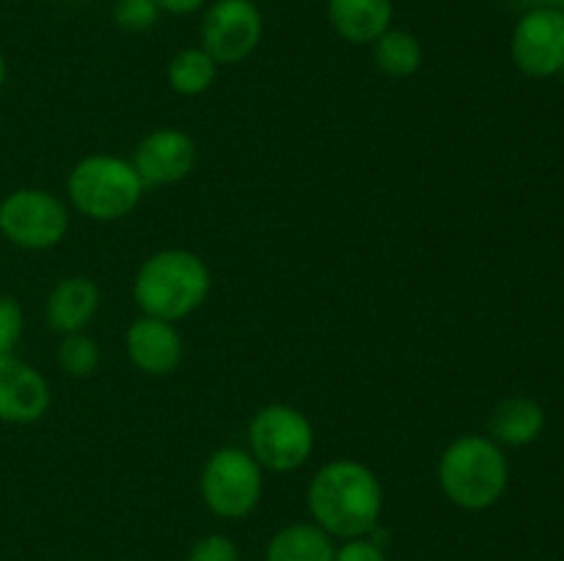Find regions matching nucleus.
<instances>
[{"instance_id": "nucleus-1", "label": "nucleus", "mask_w": 564, "mask_h": 561, "mask_svg": "<svg viewBox=\"0 0 564 561\" xmlns=\"http://www.w3.org/2000/svg\"><path fill=\"white\" fill-rule=\"evenodd\" d=\"M306 501L312 520L330 537H369L383 515V484L369 465L339 457L314 473Z\"/></svg>"}, {"instance_id": "nucleus-2", "label": "nucleus", "mask_w": 564, "mask_h": 561, "mask_svg": "<svg viewBox=\"0 0 564 561\" xmlns=\"http://www.w3.org/2000/svg\"><path fill=\"white\" fill-rule=\"evenodd\" d=\"M213 289V273L198 253L163 248L143 258L132 278V300L147 317L180 322L204 306Z\"/></svg>"}, {"instance_id": "nucleus-3", "label": "nucleus", "mask_w": 564, "mask_h": 561, "mask_svg": "<svg viewBox=\"0 0 564 561\" xmlns=\"http://www.w3.org/2000/svg\"><path fill=\"white\" fill-rule=\"evenodd\" d=\"M438 484L457 509H490L499 504L510 484V460L505 446L488 435H460L441 451Z\"/></svg>"}, {"instance_id": "nucleus-4", "label": "nucleus", "mask_w": 564, "mask_h": 561, "mask_svg": "<svg viewBox=\"0 0 564 561\" xmlns=\"http://www.w3.org/2000/svg\"><path fill=\"white\" fill-rule=\"evenodd\" d=\"M147 185L135 165L116 154H88L77 160L66 179L69 201L83 218L113 223L141 204Z\"/></svg>"}, {"instance_id": "nucleus-5", "label": "nucleus", "mask_w": 564, "mask_h": 561, "mask_svg": "<svg viewBox=\"0 0 564 561\" xmlns=\"http://www.w3.org/2000/svg\"><path fill=\"white\" fill-rule=\"evenodd\" d=\"M202 501L220 520H242L259 506L264 493V471L248 449L224 446L213 451L198 479Z\"/></svg>"}, {"instance_id": "nucleus-6", "label": "nucleus", "mask_w": 564, "mask_h": 561, "mask_svg": "<svg viewBox=\"0 0 564 561\" xmlns=\"http://www.w3.org/2000/svg\"><path fill=\"white\" fill-rule=\"evenodd\" d=\"M248 451L262 471L292 473L308 462L314 451V427L303 410L292 405H264L248 421Z\"/></svg>"}, {"instance_id": "nucleus-7", "label": "nucleus", "mask_w": 564, "mask_h": 561, "mask_svg": "<svg viewBox=\"0 0 564 561\" xmlns=\"http://www.w3.org/2000/svg\"><path fill=\"white\" fill-rule=\"evenodd\" d=\"M69 231V209L44 187H20L0 201V237L22 251H50Z\"/></svg>"}, {"instance_id": "nucleus-8", "label": "nucleus", "mask_w": 564, "mask_h": 561, "mask_svg": "<svg viewBox=\"0 0 564 561\" xmlns=\"http://www.w3.org/2000/svg\"><path fill=\"white\" fill-rule=\"evenodd\" d=\"M262 33V11L253 0H209L202 20V50L218 66H235L257 53Z\"/></svg>"}, {"instance_id": "nucleus-9", "label": "nucleus", "mask_w": 564, "mask_h": 561, "mask_svg": "<svg viewBox=\"0 0 564 561\" xmlns=\"http://www.w3.org/2000/svg\"><path fill=\"white\" fill-rule=\"evenodd\" d=\"M512 64L534 80L564 72V11L560 6H532L523 11L510 36Z\"/></svg>"}, {"instance_id": "nucleus-10", "label": "nucleus", "mask_w": 564, "mask_h": 561, "mask_svg": "<svg viewBox=\"0 0 564 561\" xmlns=\"http://www.w3.org/2000/svg\"><path fill=\"white\" fill-rule=\"evenodd\" d=\"M196 157L198 148L193 135L176 127H160L138 141L130 163L147 187H169L193 174Z\"/></svg>"}, {"instance_id": "nucleus-11", "label": "nucleus", "mask_w": 564, "mask_h": 561, "mask_svg": "<svg viewBox=\"0 0 564 561\" xmlns=\"http://www.w3.org/2000/svg\"><path fill=\"white\" fill-rule=\"evenodd\" d=\"M50 383L31 363L11 355H0V421L28 427L47 416Z\"/></svg>"}, {"instance_id": "nucleus-12", "label": "nucleus", "mask_w": 564, "mask_h": 561, "mask_svg": "<svg viewBox=\"0 0 564 561\" xmlns=\"http://www.w3.org/2000/svg\"><path fill=\"white\" fill-rule=\"evenodd\" d=\"M124 350L132 366L149 377H169L180 369L185 355V341L174 322L158 317H141L127 328Z\"/></svg>"}, {"instance_id": "nucleus-13", "label": "nucleus", "mask_w": 564, "mask_h": 561, "mask_svg": "<svg viewBox=\"0 0 564 561\" xmlns=\"http://www.w3.org/2000/svg\"><path fill=\"white\" fill-rule=\"evenodd\" d=\"M99 302H102V295H99L97 280L86 278V275H69L50 289L47 302H44V319H47L50 330L61 336L80 333L97 317Z\"/></svg>"}, {"instance_id": "nucleus-14", "label": "nucleus", "mask_w": 564, "mask_h": 561, "mask_svg": "<svg viewBox=\"0 0 564 561\" xmlns=\"http://www.w3.org/2000/svg\"><path fill=\"white\" fill-rule=\"evenodd\" d=\"M325 11L347 44H372L394 22V0H325Z\"/></svg>"}, {"instance_id": "nucleus-15", "label": "nucleus", "mask_w": 564, "mask_h": 561, "mask_svg": "<svg viewBox=\"0 0 564 561\" xmlns=\"http://www.w3.org/2000/svg\"><path fill=\"white\" fill-rule=\"evenodd\" d=\"M488 429V438H494L499 446L521 449L543 435L545 410L540 402L529 399V396H507L490 413Z\"/></svg>"}, {"instance_id": "nucleus-16", "label": "nucleus", "mask_w": 564, "mask_h": 561, "mask_svg": "<svg viewBox=\"0 0 564 561\" xmlns=\"http://www.w3.org/2000/svg\"><path fill=\"white\" fill-rule=\"evenodd\" d=\"M334 537L317 522H290L270 537L264 561H334Z\"/></svg>"}, {"instance_id": "nucleus-17", "label": "nucleus", "mask_w": 564, "mask_h": 561, "mask_svg": "<svg viewBox=\"0 0 564 561\" xmlns=\"http://www.w3.org/2000/svg\"><path fill=\"white\" fill-rule=\"evenodd\" d=\"M372 58L375 66H378L386 77L405 80V77H413L422 69L424 47L411 31L391 25L389 31L380 33L372 42Z\"/></svg>"}, {"instance_id": "nucleus-18", "label": "nucleus", "mask_w": 564, "mask_h": 561, "mask_svg": "<svg viewBox=\"0 0 564 561\" xmlns=\"http://www.w3.org/2000/svg\"><path fill=\"white\" fill-rule=\"evenodd\" d=\"M218 69L220 66L215 64L207 50L185 47L169 61L165 77H169L171 91L180 94V97H202L215 86Z\"/></svg>"}, {"instance_id": "nucleus-19", "label": "nucleus", "mask_w": 564, "mask_h": 561, "mask_svg": "<svg viewBox=\"0 0 564 561\" xmlns=\"http://www.w3.org/2000/svg\"><path fill=\"white\" fill-rule=\"evenodd\" d=\"M102 363V350H99L97 339L80 330V333H66L58 344V366L64 369L69 377L86 380Z\"/></svg>"}, {"instance_id": "nucleus-20", "label": "nucleus", "mask_w": 564, "mask_h": 561, "mask_svg": "<svg viewBox=\"0 0 564 561\" xmlns=\"http://www.w3.org/2000/svg\"><path fill=\"white\" fill-rule=\"evenodd\" d=\"M158 0H116L113 20L121 31L127 33H143L149 28L158 25L160 20Z\"/></svg>"}, {"instance_id": "nucleus-21", "label": "nucleus", "mask_w": 564, "mask_h": 561, "mask_svg": "<svg viewBox=\"0 0 564 561\" xmlns=\"http://www.w3.org/2000/svg\"><path fill=\"white\" fill-rule=\"evenodd\" d=\"M25 330V314L11 295H0V355H11L17 350Z\"/></svg>"}, {"instance_id": "nucleus-22", "label": "nucleus", "mask_w": 564, "mask_h": 561, "mask_svg": "<svg viewBox=\"0 0 564 561\" xmlns=\"http://www.w3.org/2000/svg\"><path fill=\"white\" fill-rule=\"evenodd\" d=\"M187 561H240V550L226 534H207L193 542Z\"/></svg>"}, {"instance_id": "nucleus-23", "label": "nucleus", "mask_w": 564, "mask_h": 561, "mask_svg": "<svg viewBox=\"0 0 564 561\" xmlns=\"http://www.w3.org/2000/svg\"><path fill=\"white\" fill-rule=\"evenodd\" d=\"M334 561H389L386 559V548L372 542L369 537L345 539L341 548H336Z\"/></svg>"}, {"instance_id": "nucleus-24", "label": "nucleus", "mask_w": 564, "mask_h": 561, "mask_svg": "<svg viewBox=\"0 0 564 561\" xmlns=\"http://www.w3.org/2000/svg\"><path fill=\"white\" fill-rule=\"evenodd\" d=\"M160 11L165 14H174V16H187V14H196L202 11L204 6H209V0H158Z\"/></svg>"}, {"instance_id": "nucleus-25", "label": "nucleus", "mask_w": 564, "mask_h": 561, "mask_svg": "<svg viewBox=\"0 0 564 561\" xmlns=\"http://www.w3.org/2000/svg\"><path fill=\"white\" fill-rule=\"evenodd\" d=\"M6 75H9V66H6V55L3 50H0V88L6 86Z\"/></svg>"}, {"instance_id": "nucleus-26", "label": "nucleus", "mask_w": 564, "mask_h": 561, "mask_svg": "<svg viewBox=\"0 0 564 561\" xmlns=\"http://www.w3.org/2000/svg\"><path fill=\"white\" fill-rule=\"evenodd\" d=\"M556 6H560V9L564 11V0H556Z\"/></svg>"}]
</instances>
